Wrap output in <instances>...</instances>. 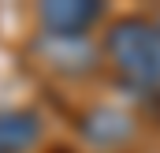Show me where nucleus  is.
Returning <instances> with one entry per match:
<instances>
[{
    "label": "nucleus",
    "instance_id": "nucleus-1",
    "mask_svg": "<svg viewBox=\"0 0 160 153\" xmlns=\"http://www.w3.org/2000/svg\"><path fill=\"white\" fill-rule=\"evenodd\" d=\"M104 49L123 78H130L134 86H160V23L127 15L112 23Z\"/></svg>",
    "mask_w": 160,
    "mask_h": 153
},
{
    "label": "nucleus",
    "instance_id": "nucleus-3",
    "mask_svg": "<svg viewBox=\"0 0 160 153\" xmlns=\"http://www.w3.org/2000/svg\"><path fill=\"white\" fill-rule=\"evenodd\" d=\"M41 138V119L26 108L0 112V153H26Z\"/></svg>",
    "mask_w": 160,
    "mask_h": 153
},
{
    "label": "nucleus",
    "instance_id": "nucleus-2",
    "mask_svg": "<svg viewBox=\"0 0 160 153\" xmlns=\"http://www.w3.org/2000/svg\"><path fill=\"white\" fill-rule=\"evenodd\" d=\"M101 19L97 0H52L41 4V26L56 38H78Z\"/></svg>",
    "mask_w": 160,
    "mask_h": 153
},
{
    "label": "nucleus",
    "instance_id": "nucleus-4",
    "mask_svg": "<svg viewBox=\"0 0 160 153\" xmlns=\"http://www.w3.org/2000/svg\"><path fill=\"white\" fill-rule=\"evenodd\" d=\"M82 131H86V138H93L101 146H112V142H123L134 127H130V119L119 108H93L82 119Z\"/></svg>",
    "mask_w": 160,
    "mask_h": 153
}]
</instances>
